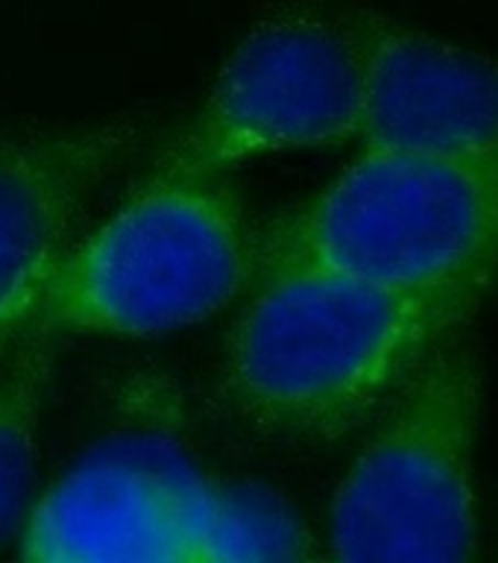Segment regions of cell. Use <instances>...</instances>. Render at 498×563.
Returning a JSON list of instances; mask_svg holds the SVG:
<instances>
[{"label": "cell", "instance_id": "6da1fadb", "mask_svg": "<svg viewBox=\"0 0 498 563\" xmlns=\"http://www.w3.org/2000/svg\"><path fill=\"white\" fill-rule=\"evenodd\" d=\"M232 323L223 390L281 438H341L461 329L478 294H405L320 267L258 276Z\"/></svg>", "mask_w": 498, "mask_h": 563}, {"label": "cell", "instance_id": "7a4b0ae2", "mask_svg": "<svg viewBox=\"0 0 498 563\" xmlns=\"http://www.w3.org/2000/svg\"><path fill=\"white\" fill-rule=\"evenodd\" d=\"M320 267L405 294H478L498 279V167L364 147L258 238V276Z\"/></svg>", "mask_w": 498, "mask_h": 563}, {"label": "cell", "instance_id": "3957f363", "mask_svg": "<svg viewBox=\"0 0 498 563\" xmlns=\"http://www.w3.org/2000/svg\"><path fill=\"white\" fill-rule=\"evenodd\" d=\"M258 238L226 176H153L53 276L38 325L158 338L209 320L258 279Z\"/></svg>", "mask_w": 498, "mask_h": 563}, {"label": "cell", "instance_id": "277c9868", "mask_svg": "<svg viewBox=\"0 0 498 563\" xmlns=\"http://www.w3.org/2000/svg\"><path fill=\"white\" fill-rule=\"evenodd\" d=\"M329 508V554L350 563H449L478 552L475 440L482 367L443 341L396 390Z\"/></svg>", "mask_w": 498, "mask_h": 563}, {"label": "cell", "instance_id": "5b68a950", "mask_svg": "<svg viewBox=\"0 0 498 563\" xmlns=\"http://www.w3.org/2000/svg\"><path fill=\"white\" fill-rule=\"evenodd\" d=\"M364 59L346 15L281 9L232 47L153 176H226L253 158L361 135Z\"/></svg>", "mask_w": 498, "mask_h": 563}, {"label": "cell", "instance_id": "8992f818", "mask_svg": "<svg viewBox=\"0 0 498 563\" xmlns=\"http://www.w3.org/2000/svg\"><path fill=\"white\" fill-rule=\"evenodd\" d=\"M214 484L174 440L123 434L33 501L18 554L35 563H202Z\"/></svg>", "mask_w": 498, "mask_h": 563}, {"label": "cell", "instance_id": "52a82bcc", "mask_svg": "<svg viewBox=\"0 0 498 563\" xmlns=\"http://www.w3.org/2000/svg\"><path fill=\"white\" fill-rule=\"evenodd\" d=\"M139 139L126 121L0 135V364L38 325L88 202Z\"/></svg>", "mask_w": 498, "mask_h": 563}, {"label": "cell", "instance_id": "ba28073f", "mask_svg": "<svg viewBox=\"0 0 498 563\" xmlns=\"http://www.w3.org/2000/svg\"><path fill=\"white\" fill-rule=\"evenodd\" d=\"M364 59V147L498 167V59L373 9L346 12Z\"/></svg>", "mask_w": 498, "mask_h": 563}, {"label": "cell", "instance_id": "9c48e42d", "mask_svg": "<svg viewBox=\"0 0 498 563\" xmlns=\"http://www.w3.org/2000/svg\"><path fill=\"white\" fill-rule=\"evenodd\" d=\"M59 352V334L35 325L0 367V549L18 543L33 508L38 426Z\"/></svg>", "mask_w": 498, "mask_h": 563}, {"label": "cell", "instance_id": "30bf717a", "mask_svg": "<svg viewBox=\"0 0 498 563\" xmlns=\"http://www.w3.org/2000/svg\"><path fill=\"white\" fill-rule=\"evenodd\" d=\"M314 554V537L279 493L255 484H214L202 563L308 561Z\"/></svg>", "mask_w": 498, "mask_h": 563}]
</instances>
